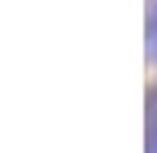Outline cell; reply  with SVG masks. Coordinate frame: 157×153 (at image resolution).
Instances as JSON below:
<instances>
[{
  "label": "cell",
  "mask_w": 157,
  "mask_h": 153,
  "mask_svg": "<svg viewBox=\"0 0 157 153\" xmlns=\"http://www.w3.org/2000/svg\"><path fill=\"white\" fill-rule=\"evenodd\" d=\"M148 153H157V88L148 92Z\"/></svg>",
  "instance_id": "1"
},
{
  "label": "cell",
  "mask_w": 157,
  "mask_h": 153,
  "mask_svg": "<svg viewBox=\"0 0 157 153\" xmlns=\"http://www.w3.org/2000/svg\"><path fill=\"white\" fill-rule=\"evenodd\" d=\"M148 53L157 57V5H153V13H148Z\"/></svg>",
  "instance_id": "2"
}]
</instances>
